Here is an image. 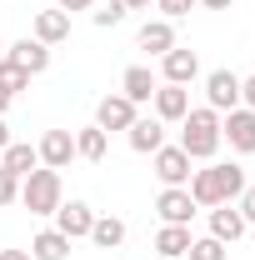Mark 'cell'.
I'll return each mask as SVG.
<instances>
[{
    "label": "cell",
    "mask_w": 255,
    "mask_h": 260,
    "mask_svg": "<svg viewBox=\"0 0 255 260\" xmlns=\"http://www.w3.org/2000/svg\"><path fill=\"white\" fill-rule=\"evenodd\" d=\"M30 85V75L20 70V65H10V60H0V90H10V95H20Z\"/></svg>",
    "instance_id": "26"
},
{
    "label": "cell",
    "mask_w": 255,
    "mask_h": 260,
    "mask_svg": "<svg viewBox=\"0 0 255 260\" xmlns=\"http://www.w3.org/2000/svg\"><path fill=\"white\" fill-rule=\"evenodd\" d=\"M5 60L10 65H20V70H25V75H45V70H50V45H40V40H35V35H25V40H15V45H5Z\"/></svg>",
    "instance_id": "7"
},
{
    "label": "cell",
    "mask_w": 255,
    "mask_h": 260,
    "mask_svg": "<svg viewBox=\"0 0 255 260\" xmlns=\"http://www.w3.org/2000/svg\"><path fill=\"white\" fill-rule=\"evenodd\" d=\"M135 115H140V105H130L125 95H105L95 105V125L105 130V135H110V130H130V125H135Z\"/></svg>",
    "instance_id": "11"
},
{
    "label": "cell",
    "mask_w": 255,
    "mask_h": 260,
    "mask_svg": "<svg viewBox=\"0 0 255 260\" xmlns=\"http://www.w3.org/2000/svg\"><path fill=\"white\" fill-rule=\"evenodd\" d=\"M245 230H250V225H245V215L235 210V200H230V205H215V210H210V235H215L220 245H235V240H240Z\"/></svg>",
    "instance_id": "16"
},
{
    "label": "cell",
    "mask_w": 255,
    "mask_h": 260,
    "mask_svg": "<svg viewBox=\"0 0 255 260\" xmlns=\"http://www.w3.org/2000/svg\"><path fill=\"white\" fill-rule=\"evenodd\" d=\"M190 225H160V235H155V250L165 260H185V250H190Z\"/></svg>",
    "instance_id": "22"
},
{
    "label": "cell",
    "mask_w": 255,
    "mask_h": 260,
    "mask_svg": "<svg viewBox=\"0 0 255 260\" xmlns=\"http://www.w3.org/2000/svg\"><path fill=\"white\" fill-rule=\"evenodd\" d=\"M85 240H95L100 250H120L125 245V220L120 215H95V225H90Z\"/></svg>",
    "instance_id": "21"
},
{
    "label": "cell",
    "mask_w": 255,
    "mask_h": 260,
    "mask_svg": "<svg viewBox=\"0 0 255 260\" xmlns=\"http://www.w3.org/2000/svg\"><path fill=\"white\" fill-rule=\"evenodd\" d=\"M0 60H5V40H0Z\"/></svg>",
    "instance_id": "37"
},
{
    "label": "cell",
    "mask_w": 255,
    "mask_h": 260,
    "mask_svg": "<svg viewBox=\"0 0 255 260\" xmlns=\"http://www.w3.org/2000/svg\"><path fill=\"white\" fill-rule=\"evenodd\" d=\"M180 150H185L190 160H210V155L220 150V115H215L210 105H200V110H190V115L180 120Z\"/></svg>",
    "instance_id": "2"
},
{
    "label": "cell",
    "mask_w": 255,
    "mask_h": 260,
    "mask_svg": "<svg viewBox=\"0 0 255 260\" xmlns=\"http://www.w3.org/2000/svg\"><path fill=\"white\" fill-rule=\"evenodd\" d=\"M15 200H20V180L0 165V210H5V205H15Z\"/></svg>",
    "instance_id": "27"
},
{
    "label": "cell",
    "mask_w": 255,
    "mask_h": 260,
    "mask_svg": "<svg viewBox=\"0 0 255 260\" xmlns=\"http://www.w3.org/2000/svg\"><path fill=\"white\" fill-rule=\"evenodd\" d=\"M190 200L195 205H205V210H215V205H230V200H240L245 190V170L230 160V165H205V170H195L190 175Z\"/></svg>",
    "instance_id": "1"
},
{
    "label": "cell",
    "mask_w": 255,
    "mask_h": 260,
    "mask_svg": "<svg viewBox=\"0 0 255 260\" xmlns=\"http://www.w3.org/2000/svg\"><path fill=\"white\" fill-rule=\"evenodd\" d=\"M150 160H155V175H160V185H190V155H185V150H180V145H160L155 155H150Z\"/></svg>",
    "instance_id": "6"
},
{
    "label": "cell",
    "mask_w": 255,
    "mask_h": 260,
    "mask_svg": "<svg viewBox=\"0 0 255 260\" xmlns=\"http://www.w3.org/2000/svg\"><path fill=\"white\" fill-rule=\"evenodd\" d=\"M155 90H160V80H155V70H150V65H130L125 75H120V95H125L130 105H150Z\"/></svg>",
    "instance_id": "14"
},
{
    "label": "cell",
    "mask_w": 255,
    "mask_h": 260,
    "mask_svg": "<svg viewBox=\"0 0 255 260\" xmlns=\"http://www.w3.org/2000/svg\"><path fill=\"white\" fill-rule=\"evenodd\" d=\"M150 100H155V120H165V125L190 115V90H185V85H160Z\"/></svg>",
    "instance_id": "15"
},
{
    "label": "cell",
    "mask_w": 255,
    "mask_h": 260,
    "mask_svg": "<svg viewBox=\"0 0 255 260\" xmlns=\"http://www.w3.org/2000/svg\"><path fill=\"white\" fill-rule=\"evenodd\" d=\"M70 245H75V240H65L60 230H40V235L30 240V260H65Z\"/></svg>",
    "instance_id": "23"
},
{
    "label": "cell",
    "mask_w": 255,
    "mask_h": 260,
    "mask_svg": "<svg viewBox=\"0 0 255 260\" xmlns=\"http://www.w3.org/2000/svg\"><path fill=\"white\" fill-rule=\"evenodd\" d=\"M190 5H195V0H155L160 20H180V15H190Z\"/></svg>",
    "instance_id": "28"
},
{
    "label": "cell",
    "mask_w": 255,
    "mask_h": 260,
    "mask_svg": "<svg viewBox=\"0 0 255 260\" xmlns=\"http://www.w3.org/2000/svg\"><path fill=\"white\" fill-rule=\"evenodd\" d=\"M205 100H210V110H215V115H225V110H235V105H240V75H235V70H210V75H205Z\"/></svg>",
    "instance_id": "5"
},
{
    "label": "cell",
    "mask_w": 255,
    "mask_h": 260,
    "mask_svg": "<svg viewBox=\"0 0 255 260\" xmlns=\"http://www.w3.org/2000/svg\"><path fill=\"white\" fill-rule=\"evenodd\" d=\"M60 200H65V185H60V170H50V165H35L20 180V205L30 215H55Z\"/></svg>",
    "instance_id": "3"
},
{
    "label": "cell",
    "mask_w": 255,
    "mask_h": 260,
    "mask_svg": "<svg viewBox=\"0 0 255 260\" xmlns=\"http://www.w3.org/2000/svg\"><path fill=\"white\" fill-rule=\"evenodd\" d=\"M240 105L255 110V75H250V80H240Z\"/></svg>",
    "instance_id": "31"
},
{
    "label": "cell",
    "mask_w": 255,
    "mask_h": 260,
    "mask_svg": "<svg viewBox=\"0 0 255 260\" xmlns=\"http://www.w3.org/2000/svg\"><path fill=\"white\" fill-rule=\"evenodd\" d=\"M135 45L140 50H150V55H165V50H175V20H145L140 35H135Z\"/></svg>",
    "instance_id": "17"
},
{
    "label": "cell",
    "mask_w": 255,
    "mask_h": 260,
    "mask_svg": "<svg viewBox=\"0 0 255 260\" xmlns=\"http://www.w3.org/2000/svg\"><path fill=\"white\" fill-rule=\"evenodd\" d=\"M195 5H205V10H230L235 0H195Z\"/></svg>",
    "instance_id": "32"
},
{
    "label": "cell",
    "mask_w": 255,
    "mask_h": 260,
    "mask_svg": "<svg viewBox=\"0 0 255 260\" xmlns=\"http://www.w3.org/2000/svg\"><path fill=\"white\" fill-rule=\"evenodd\" d=\"M55 10H65V15H75V10H95V0H55Z\"/></svg>",
    "instance_id": "30"
},
{
    "label": "cell",
    "mask_w": 255,
    "mask_h": 260,
    "mask_svg": "<svg viewBox=\"0 0 255 260\" xmlns=\"http://www.w3.org/2000/svg\"><path fill=\"white\" fill-rule=\"evenodd\" d=\"M105 150H110V135H105L100 125H85V130H75V155H80V160L100 165V160H105Z\"/></svg>",
    "instance_id": "20"
},
{
    "label": "cell",
    "mask_w": 255,
    "mask_h": 260,
    "mask_svg": "<svg viewBox=\"0 0 255 260\" xmlns=\"http://www.w3.org/2000/svg\"><path fill=\"white\" fill-rule=\"evenodd\" d=\"M30 35L40 40V45H60V40H70V15H65V10H40Z\"/></svg>",
    "instance_id": "18"
},
{
    "label": "cell",
    "mask_w": 255,
    "mask_h": 260,
    "mask_svg": "<svg viewBox=\"0 0 255 260\" xmlns=\"http://www.w3.org/2000/svg\"><path fill=\"white\" fill-rule=\"evenodd\" d=\"M10 100H15V95H10V90H0V115H5V110H10Z\"/></svg>",
    "instance_id": "35"
},
{
    "label": "cell",
    "mask_w": 255,
    "mask_h": 260,
    "mask_svg": "<svg viewBox=\"0 0 255 260\" xmlns=\"http://www.w3.org/2000/svg\"><path fill=\"white\" fill-rule=\"evenodd\" d=\"M220 145H230L235 155H250L255 150V110H245V105L225 110L220 115Z\"/></svg>",
    "instance_id": "4"
},
{
    "label": "cell",
    "mask_w": 255,
    "mask_h": 260,
    "mask_svg": "<svg viewBox=\"0 0 255 260\" xmlns=\"http://www.w3.org/2000/svg\"><path fill=\"white\" fill-rule=\"evenodd\" d=\"M235 210L245 215V225H255V185H245V190H240V200H235Z\"/></svg>",
    "instance_id": "29"
},
{
    "label": "cell",
    "mask_w": 255,
    "mask_h": 260,
    "mask_svg": "<svg viewBox=\"0 0 255 260\" xmlns=\"http://www.w3.org/2000/svg\"><path fill=\"white\" fill-rule=\"evenodd\" d=\"M35 155H40V165H50V170H65V165L75 160V135L70 130H45L40 145H35Z\"/></svg>",
    "instance_id": "10"
},
{
    "label": "cell",
    "mask_w": 255,
    "mask_h": 260,
    "mask_svg": "<svg viewBox=\"0 0 255 260\" xmlns=\"http://www.w3.org/2000/svg\"><path fill=\"white\" fill-rule=\"evenodd\" d=\"M155 210H160V220H165V225H190V215L200 210V205L190 200L185 185H165V190L155 195Z\"/></svg>",
    "instance_id": "8"
},
{
    "label": "cell",
    "mask_w": 255,
    "mask_h": 260,
    "mask_svg": "<svg viewBox=\"0 0 255 260\" xmlns=\"http://www.w3.org/2000/svg\"><path fill=\"white\" fill-rule=\"evenodd\" d=\"M160 70H165V85H190L195 75H200V55L185 50V45H175V50L160 55Z\"/></svg>",
    "instance_id": "12"
},
{
    "label": "cell",
    "mask_w": 255,
    "mask_h": 260,
    "mask_svg": "<svg viewBox=\"0 0 255 260\" xmlns=\"http://www.w3.org/2000/svg\"><path fill=\"white\" fill-rule=\"evenodd\" d=\"M5 145H10V130H5V120H0V150H5Z\"/></svg>",
    "instance_id": "36"
},
{
    "label": "cell",
    "mask_w": 255,
    "mask_h": 260,
    "mask_svg": "<svg viewBox=\"0 0 255 260\" xmlns=\"http://www.w3.org/2000/svg\"><path fill=\"white\" fill-rule=\"evenodd\" d=\"M95 225V210L85 205V200H60V210H55V230H60L65 240H85Z\"/></svg>",
    "instance_id": "9"
},
{
    "label": "cell",
    "mask_w": 255,
    "mask_h": 260,
    "mask_svg": "<svg viewBox=\"0 0 255 260\" xmlns=\"http://www.w3.org/2000/svg\"><path fill=\"white\" fill-rule=\"evenodd\" d=\"M185 260H225V245L215 240V235H200V240H190Z\"/></svg>",
    "instance_id": "25"
},
{
    "label": "cell",
    "mask_w": 255,
    "mask_h": 260,
    "mask_svg": "<svg viewBox=\"0 0 255 260\" xmlns=\"http://www.w3.org/2000/svg\"><path fill=\"white\" fill-rule=\"evenodd\" d=\"M130 10H125V0H110V5H100V10H90V20H95L100 30H115L120 20H125Z\"/></svg>",
    "instance_id": "24"
},
{
    "label": "cell",
    "mask_w": 255,
    "mask_h": 260,
    "mask_svg": "<svg viewBox=\"0 0 255 260\" xmlns=\"http://www.w3.org/2000/svg\"><path fill=\"white\" fill-rule=\"evenodd\" d=\"M130 150L135 155H155L160 145H165V120H155V115H135V125L125 130Z\"/></svg>",
    "instance_id": "13"
},
{
    "label": "cell",
    "mask_w": 255,
    "mask_h": 260,
    "mask_svg": "<svg viewBox=\"0 0 255 260\" xmlns=\"http://www.w3.org/2000/svg\"><path fill=\"white\" fill-rule=\"evenodd\" d=\"M155 0H125V10H150Z\"/></svg>",
    "instance_id": "34"
},
{
    "label": "cell",
    "mask_w": 255,
    "mask_h": 260,
    "mask_svg": "<svg viewBox=\"0 0 255 260\" xmlns=\"http://www.w3.org/2000/svg\"><path fill=\"white\" fill-rule=\"evenodd\" d=\"M0 260H30V250H0Z\"/></svg>",
    "instance_id": "33"
},
{
    "label": "cell",
    "mask_w": 255,
    "mask_h": 260,
    "mask_svg": "<svg viewBox=\"0 0 255 260\" xmlns=\"http://www.w3.org/2000/svg\"><path fill=\"white\" fill-rule=\"evenodd\" d=\"M0 165H5L15 180H25L35 165H40V155H35V145H25V140H10V145L0 150Z\"/></svg>",
    "instance_id": "19"
}]
</instances>
